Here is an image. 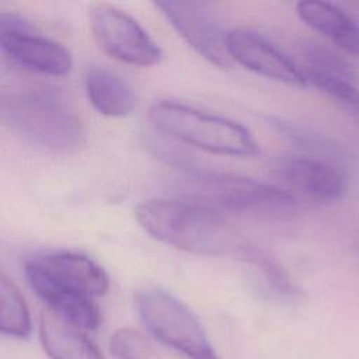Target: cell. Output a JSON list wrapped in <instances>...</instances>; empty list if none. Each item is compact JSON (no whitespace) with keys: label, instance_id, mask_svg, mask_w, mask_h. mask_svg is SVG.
<instances>
[{"label":"cell","instance_id":"6da1fadb","mask_svg":"<svg viewBox=\"0 0 359 359\" xmlns=\"http://www.w3.org/2000/svg\"><path fill=\"white\" fill-rule=\"evenodd\" d=\"M133 213L151 237L187 252L224 255L244 245L224 215L188 199H147Z\"/></svg>","mask_w":359,"mask_h":359},{"label":"cell","instance_id":"7a4b0ae2","mask_svg":"<svg viewBox=\"0 0 359 359\" xmlns=\"http://www.w3.org/2000/svg\"><path fill=\"white\" fill-rule=\"evenodd\" d=\"M175 178L182 199L205 205L219 213L264 220H287L297 210V199L285 188L229 172L180 167Z\"/></svg>","mask_w":359,"mask_h":359},{"label":"cell","instance_id":"3957f363","mask_svg":"<svg viewBox=\"0 0 359 359\" xmlns=\"http://www.w3.org/2000/svg\"><path fill=\"white\" fill-rule=\"evenodd\" d=\"M149 119L163 135L208 153L250 157L258 151L251 132L240 122L181 101H154L149 108Z\"/></svg>","mask_w":359,"mask_h":359},{"label":"cell","instance_id":"277c9868","mask_svg":"<svg viewBox=\"0 0 359 359\" xmlns=\"http://www.w3.org/2000/svg\"><path fill=\"white\" fill-rule=\"evenodd\" d=\"M3 118L25 140L50 151L69 153L84 142V129L53 88H31L3 101Z\"/></svg>","mask_w":359,"mask_h":359},{"label":"cell","instance_id":"5b68a950","mask_svg":"<svg viewBox=\"0 0 359 359\" xmlns=\"http://www.w3.org/2000/svg\"><path fill=\"white\" fill-rule=\"evenodd\" d=\"M142 323L161 344L188 359H220L195 313L171 293L150 287L136 294Z\"/></svg>","mask_w":359,"mask_h":359},{"label":"cell","instance_id":"8992f818","mask_svg":"<svg viewBox=\"0 0 359 359\" xmlns=\"http://www.w3.org/2000/svg\"><path fill=\"white\" fill-rule=\"evenodd\" d=\"M88 21L94 39L111 57L140 67L160 62L161 49L157 42L123 10L109 3H97L88 11Z\"/></svg>","mask_w":359,"mask_h":359},{"label":"cell","instance_id":"52a82bcc","mask_svg":"<svg viewBox=\"0 0 359 359\" xmlns=\"http://www.w3.org/2000/svg\"><path fill=\"white\" fill-rule=\"evenodd\" d=\"M154 6L196 53L220 69L230 67L227 32L208 4L165 0L156 1Z\"/></svg>","mask_w":359,"mask_h":359},{"label":"cell","instance_id":"ba28073f","mask_svg":"<svg viewBox=\"0 0 359 359\" xmlns=\"http://www.w3.org/2000/svg\"><path fill=\"white\" fill-rule=\"evenodd\" d=\"M0 46L13 63L34 73L63 77L73 67L72 55L62 43L34 34L14 15H1Z\"/></svg>","mask_w":359,"mask_h":359},{"label":"cell","instance_id":"9c48e42d","mask_svg":"<svg viewBox=\"0 0 359 359\" xmlns=\"http://www.w3.org/2000/svg\"><path fill=\"white\" fill-rule=\"evenodd\" d=\"M24 275L29 287L53 314L86 331L100 325L101 314L93 296L56 276L35 258L25 262Z\"/></svg>","mask_w":359,"mask_h":359},{"label":"cell","instance_id":"30bf717a","mask_svg":"<svg viewBox=\"0 0 359 359\" xmlns=\"http://www.w3.org/2000/svg\"><path fill=\"white\" fill-rule=\"evenodd\" d=\"M273 172L286 191L320 203L341 199L348 188L345 170L310 156H282Z\"/></svg>","mask_w":359,"mask_h":359},{"label":"cell","instance_id":"8fae6325","mask_svg":"<svg viewBox=\"0 0 359 359\" xmlns=\"http://www.w3.org/2000/svg\"><path fill=\"white\" fill-rule=\"evenodd\" d=\"M227 50L231 60L259 76L292 87L309 84L302 67L254 29L245 27L230 29L227 32Z\"/></svg>","mask_w":359,"mask_h":359},{"label":"cell","instance_id":"7c38bea8","mask_svg":"<svg viewBox=\"0 0 359 359\" xmlns=\"http://www.w3.org/2000/svg\"><path fill=\"white\" fill-rule=\"evenodd\" d=\"M296 13L341 50L359 57V22L348 13L321 0H302L296 4Z\"/></svg>","mask_w":359,"mask_h":359},{"label":"cell","instance_id":"4fadbf2b","mask_svg":"<svg viewBox=\"0 0 359 359\" xmlns=\"http://www.w3.org/2000/svg\"><path fill=\"white\" fill-rule=\"evenodd\" d=\"M84 88L93 108L109 118H123L135 108V94L130 86L115 72L91 66L84 76Z\"/></svg>","mask_w":359,"mask_h":359},{"label":"cell","instance_id":"5bb4252c","mask_svg":"<svg viewBox=\"0 0 359 359\" xmlns=\"http://www.w3.org/2000/svg\"><path fill=\"white\" fill-rule=\"evenodd\" d=\"M39 338L50 359H104L98 346L80 328L52 311L41 316Z\"/></svg>","mask_w":359,"mask_h":359},{"label":"cell","instance_id":"9a60e30c","mask_svg":"<svg viewBox=\"0 0 359 359\" xmlns=\"http://www.w3.org/2000/svg\"><path fill=\"white\" fill-rule=\"evenodd\" d=\"M35 259L56 276L93 297L105 294L109 287V279L105 269L84 254L57 251L35 257Z\"/></svg>","mask_w":359,"mask_h":359},{"label":"cell","instance_id":"2e32d148","mask_svg":"<svg viewBox=\"0 0 359 359\" xmlns=\"http://www.w3.org/2000/svg\"><path fill=\"white\" fill-rule=\"evenodd\" d=\"M271 123L285 139L303 150L306 156L327 161L342 170H345L346 164L352 161L351 150L334 137H330L316 129L278 118L271 119Z\"/></svg>","mask_w":359,"mask_h":359},{"label":"cell","instance_id":"e0dca14e","mask_svg":"<svg viewBox=\"0 0 359 359\" xmlns=\"http://www.w3.org/2000/svg\"><path fill=\"white\" fill-rule=\"evenodd\" d=\"M299 53L303 60L302 70L307 80L311 77H328L349 83L356 81L353 65L338 50L321 42L304 39L299 43Z\"/></svg>","mask_w":359,"mask_h":359},{"label":"cell","instance_id":"ac0fdd59","mask_svg":"<svg viewBox=\"0 0 359 359\" xmlns=\"http://www.w3.org/2000/svg\"><path fill=\"white\" fill-rule=\"evenodd\" d=\"M0 294L1 332L13 338H27L31 334L29 311L20 289L6 275V272L0 273Z\"/></svg>","mask_w":359,"mask_h":359},{"label":"cell","instance_id":"d6986e66","mask_svg":"<svg viewBox=\"0 0 359 359\" xmlns=\"http://www.w3.org/2000/svg\"><path fill=\"white\" fill-rule=\"evenodd\" d=\"M238 255L254 265L261 272L265 283L279 296L293 299L300 294L299 287L292 280L285 268L266 251L243 245Z\"/></svg>","mask_w":359,"mask_h":359},{"label":"cell","instance_id":"ffe728a7","mask_svg":"<svg viewBox=\"0 0 359 359\" xmlns=\"http://www.w3.org/2000/svg\"><path fill=\"white\" fill-rule=\"evenodd\" d=\"M109 352L114 359H150L149 341L133 328H119L109 338Z\"/></svg>","mask_w":359,"mask_h":359},{"label":"cell","instance_id":"44dd1931","mask_svg":"<svg viewBox=\"0 0 359 359\" xmlns=\"http://www.w3.org/2000/svg\"><path fill=\"white\" fill-rule=\"evenodd\" d=\"M310 83L335 100L359 125V88L355 83L328 77H311L309 79Z\"/></svg>","mask_w":359,"mask_h":359}]
</instances>
